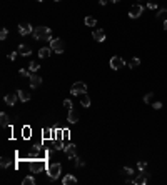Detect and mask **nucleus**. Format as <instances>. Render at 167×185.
Listing matches in <instances>:
<instances>
[{"label":"nucleus","instance_id":"aec40b11","mask_svg":"<svg viewBox=\"0 0 167 185\" xmlns=\"http://www.w3.org/2000/svg\"><path fill=\"white\" fill-rule=\"evenodd\" d=\"M0 123H2V127H7V125H9V115H7L5 112L0 113Z\"/></svg>","mask_w":167,"mask_h":185},{"label":"nucleus","instance_id":"c85d7f7f","mask_svg":"<svg viewBox=\"0 0 167 185\" xmlns=\"http://www.w3.org/2000/svg\"><path fill=\"white\" fill-rule=\"evenodd\" d=\"M7 35H9L7 28H2V32H0V38H2V40H5V38H7Z\"/></svg>","mask_w":167,"mask_h":185},{"label":"nucleus","instance_id":"b1692460","mask_svg":"<svg viewBox=\"0 0 167 185\" xmlns=\"http://www.w3.org/2000/svg\"><path fill=\"white\" fill-rule=\"evenodd\" d=\"M152 100H154V94H152V92L145 94V97H144V104H151Z\"/></svg>","mask_w":167,"mask_h":185},{"label":"nucleus","instance_id":"4be33fe9","mask_svg":"<svg viewBox=\"0 0 167 185\" xmlns=\"http://www.w3.org/2000/svg\"><path fill=\"white\" fill-rule=\"evenodd\" d=\"M24 185H35L37 182H35V179L32 175H28V177H25V179H24V182H22Z\"/></svg>","mask_w":167,"mask_h":185},{"label":"nucleus","instance_id":"1a4fd4ad","mask_svg":"<svg viewBox=\"0 0 167 185\" xmlns=\"http://www.w3.org/2000/svg\"><path fill=\"white\" fill-rule=\"evenodd\" d=\"M28 79H30V87H34V88H37L38 85L42 84V79H40V77H38L35 72H32L30 75H28Z\"/></svg>","mask_w":167,"mask_h":185},{"label":"nucleus","instance_id":"f3484780","mask_svg":"<svg viewBox=\"0 0 167 185\" xmlns=\"http://www.w3.org/2000/svg\"><path fill=\"white\" fill-rule=\"evenodd\" d=\"M80 104H82V107H85V109L90 107V97H89L87 94H82L80 95Z\"/></svg>","mask_w":167,"mask_h":185},{"label":"nucleus","instance_id":"4c0bfd02","mask_svg":"<svg viewBox=\"0 0 167 185\" xmlns=\"http://www.w3.org/2000/svg\"><path fill=\"white\" fill-rule=\"evenodd\" d=\"M28 132H30V129H28V127H25V129H24V137H28V135H30Z\"/></svg>","mask_w":167,"mask_h":185},{"label":"nucleus","instance_id":"393cba45","mask_svg":"<svg viewBox=\"0 0 167 185\" xmlns=\"http://www.w3.org/2000/svg\"><path fill=\"white\" fill-rule=\"evenodd\" d=\"M28 69H30V72H37V70L40 69V65H38L37 62H30V65H28Z\"/></svg>","mask_w":167,"mask_h":185},{"label":"nucleus","instance_id":"ea45409f","mask_svg":"<svg viewBox=\"0 0 167 185\" xmlns=\"http://www.w3.org/2000/svg\"><path fill=\"white\" fill-rule=\"evenodd\" d=\"M107 2H109V0H99V3H100V5H105Z\"/></svg>","mask_w":167,"mask_h":185},{"label":"nucleus","instance_id":"2f4dec72","mask_svg":"<svg viewBox=\"0 0 167 185\" xmlns=\"http://www.w3.org/2000/svg\"><path fill=\"white\" fill-rule=\"evenodd\" d=\"M20 75H22V77H28V75H30V72H28V70H25V69H20Z\"/></svg>","mask_w":167,"mask_h":185},{"label":"nucleus","instance_id":"7c9ffc66","mask_svg":"<svg viewBox=\"0 0 167 185\" xmlns=\"http://www.w3.org/2000/svg\"><path fill=\"white\" fill-rule=\"evenodd\" d=\"M9 163H10V160L3 157V158H2V169H7V167H9Z\"/></svg>","mask_w":167,"mask_h":185},{"label":"nucleus","instance_id":"39448f33","mask_svg":"<svg viewBox=\"0 0 167 185\" xmlns=\"http://www.w3.org/2000/svg\"><path fill=\"white\" fill-rule=\"evenodd\" d=\"M50 48H52L55 53H64V48H65V45H64V40H60V38H54V40L50 42Z\"/></svg>","mask_w":167,"mask_h":185},{"label":"nucleus","instance_id":"a19ab883","mask_svg":"<svg viewBox=\"0 0 167 185\" xmlns=\"http://www.w3.org/2000/svg\"><path fill=\"white\" fill-rule=\"evenodd\" d=\"M164 30H167V19H165V22H164Z\"/></svg>","mask_w":167,"mask_h":185},{"label":"nucleus","instance_id":"dca6fc26","mask_svg":"<svg viewBox=\"0 0 167 185\" xmlns=\"http://www.w3.org/2000/svg\"><path fill=\"white\" fill-rule=\"evenodd\" d=\"M17 94H19V98L22 102H28V100H30V94H28V92H25V90H17Z\"/></svg>","mask_w":167,"mask_h":185},{"label":"nucleus","instance_id":"79ce46f5","mask_svg":"<svg viewBox=\"0 0 167 185\" xmlns=\"http://www.w3.org/2000/svg\"><path fill=\"white\" fill-rule=\"evenodd\" d=\"M111 2H114V3H117V2H119V0H111Z\"/></svg>","mask_w":167,"mask_h":185},{"label":"nucleus","instance_id":"e433bc0d","mask_svg":"<svg viewBox=\"0 0 167 185\" xmlns=\"http://www.w3.org/2000/svg\"><path fill=\"white\" fill-rule=\"evenodd\" d=\"M55 148L57 150H60V148H65V147L62 145V142H55Z\"/></svg>","mask_w":167,"mask_h":185},{"label":"nucleus","instance_id":"c03bdc74","mask_svg":"<svg viewBox=\"0 0 167 185\" xmlns=\"http://www.w3.org/2000/svg\"><path fill=\"white\" fill-rule=\"evenodd\" d=\"M54 2H60V0H54Z\"/></svg>","mask_w":167,"mask_h":185},{"label":"nucleus","instance_id":"58836bf2","mask_svg":"<svg viewBox=\"0 0 167 185\" xmlns=\"http://www.w3.org/2000/svg\"><path fill=\"white\" fill-rule=\"evenodd\" d=\"M17 53H19V52H13V53H10V60H15V59H17Z\"/></svg>","mask_w":167,"mask_h":185},{"label":"nucleus","instance_id":"cd10ccee","mask_svg":"<svg viewBox=\"0 0 167 185\" xmlns=\"http://www.w3.org/2000/svg\"><path fill=\"white\" fill-rule=\"evenodd\" d=\"M145 167H147V163H145V162H142V160H140V162H137V169H139V170H145Z\"/></svg>","mask_w":167,"mask_h":185},{"label":"nucleus","instance_id":"9b49d317","mask_svg":"<svg viewBox=\"0 0 167 185\" xmlns=\"http://www.w3.org/2000/svg\"><path fill=\"white\" fill-rule=\"evenodd\" d=\"M92 37H94L95 42H104L105 40V32L100 30V28H97V30L92 32Z\"/></svg>","mask_w":167,"mask_h":185},{"label":"nucleus","instance_id":"20e7f679","mask_svg":"<svg viewBox=\"0 0 167 185\" xmlns=\"http://www.w3.org/2000/svg\"><path fill=\"white\" fill-rule=\"evenodd\" d=\"M142 13H144V7L139 5V3L132 5V7H130V10H129V17H130V19H139Z\"/></svg>","mask_w":167,"mask_h":185},{"label":"nucleus","instance_id":"473e14b6","mask_svg":"<svg viewBox=\"0 0 167 185\" xmlns=\"http://www.w3.org/2000/svg\"><path fill=\"white\" fill-rule=\"evenodd\" d=\"M147 7H149V9H152V10H154V9H157V3H155L154 0H151V2L147 3Z\"/></svg>","mask_w":167,"mask_h":185},{"label":"nucleus","instance_id":"2eb2a0df","mask_svg":"<svg viewBox=\"0 0 167 185\" xmlns=\"http://www.w3.org/2000/svg\"><path fill=\"white\" fill-rule=\"evenodd\" d=\"M62 183L64 185H74V183H77V179L74 175H65L62 179Z\"/></svg>","mask_w":167,"mask_h":185},{"label":"nucleus","instance_id":"a211bd4d","mask_svg":"<svg viewBox=\"0 0 167 185\" xmlns=\"http://www.w3.org/2000/svg\"><path fill=\"white\" fill-rule=\"evenodd\" d=\"M67 120H69V123H77L79 117H77V113L74 112V110H69V115H67Z\"/></svg>","mask_w":167,"mask_h":185},{"label":"nucleus","instance_id":"37998d69","mask_svg":"<svg viewBox=\"0 0 167 185\" xmlns=\"http://www.w3.org/2000/svg\"><path fill=\"white\" fill-rule=\"evenodd\" d=\"M37 2H44V0H37Z\"/></svg>","mask_w":167,"mask_h":185},{"label":"nucleus","instance_id":"72a5a7b5","mask_svg":"<svg viewBox=\"0 0 167 185\" xmlns=\"http://www.w3.org/2000/svg\"><path fill=\"white\" fill-rule=\"evenodd\" d=\"M152 107H154L155 110H159V109H162V102H154L152 104Z\"/></svg>","mask_w":167,"mask_h":185},{"label":"nucleus","instance_id":"7ed1b4c3","mask_svg":"<svg viewBox=\"0 0 167 185\" xmlns=\"http://www.w3.org/2000/svg\"><path fill=\"white\" fill-rule=\"evenodd\" d=\"M87 92V85L84 84V82H77V84H74L72 85V88H70V94L72 95H82V94H85Z\"/></svg>","mask_w":167,"mask_h":185},{"label":"nucleus","instance_id":"f257e3e1","mask_svg":"<svg viewBox=\"0 0 167 185\" xmlns=\"http://www.w3.org/2000/svg\"><path fill=\"white\" fill-rule=\"evenodd\" d=\"M32 35H34L35 40H50L52 32H50V28H49V27L40 25V27H34V32H32Z\"/></svg>","mask_w":167,"mask_h":185},{"label":"nucleus","instance_id":"0eeeda50","mask_svg":"<svg viewBox=\"0 0 167 185\" xmlns=\"http://www.w3.org/2000/svg\"><path fill=\"white\" fill-rule=\"evenodd\" d=\"M147 180H149V173L144 172V170H140V173L137 175V179L132 180V183H136V185H145V183H147Z\"/></svg>","mask_w":167,"mask_h":185},{"label":"nucleus","instance_id":"6ab92c4d","mask_svg":"<svg viewBox=\"0 0 167 185\" xmlns=\"http://www.w3.org/2000/svg\"><path fill=\"white\" fill-rule=\"evenodd\" d=\"M50 50L52 48H47V47L40 48V50H38V57H40V59H47V57L50 55Z\"/></svg>","mask_w":167,"mask_h":185},{"label":"nucleus","instance_id":"c9c22d12","mask_svg":"<svg viewBox=\"0 0 167 185\" xmlns=\"http://www.w3.org/2000/svg\"><path fill=\"white\" fill-rule=\"evenodd\" d=\"M75 160H77V162H75L77 167H84V160H80V158H77V157H75Z\"/></svg>","mask_w":167,"mask_h":185},{"label":"nucleus","instance_id":"a878e982","mask_svg":"<svg viewBox=\"0 0 167 185\" xmlns=\"http://www.w3.org/2000/svg\"><path fill=\"white\" fill-rule=\"evenodd\" d=\"M165 15H167V9H161L157 12V19H164Z\"/></svg>","mask_w":167,"mask_h":185},{"label":"nucleus","instance_id":"423d86ee","mask_svg":"<svg viewBox=\"0 0 167 185\" xmlns=\"http://www.w3.org/2000/svg\"><path fill=\"white\" fill-rule=\"evenodd\" d=\"M124 65H125V62H124L122 57H112L111 59V69L119 70V69H122Z\"/></svg>","mask_w":167,"mask_h":185},{"label":"nucleus","instance_id":"6e6552de","mask_svg":"<svg viewBox=\"0 0 167 185\" xmlns=\"http://www.w3.org/2000/svg\"><path fill=\"white\" fill-rule=\"evenodd\" d=\"M34 32V27L30 23H20L19 25V34L20 35H30Z\"/></svg>","mask_w":167,"mask_h":185},{"label":"nucleus","instance_id":"5701e85b","mask_svg":"<svg viewBox=\"0 0 167 185\" xmlns=\"http://www.w3.org/2000/svg\"><path fill=\"white\" fill-rule=\"evenodd\" d=\"M139 63H140V60L137 59V57H134V59L129 62V67L130 69H136V67H139Z\"/></svg>","mask_w":167,"mask_h":185},{"label":"nucleus","instance_id":"f8f14e48","mask_svg":"<svg viewBox=\"0 0 167 185\" xmlns=\"http://www.w3.org/2000/svg\"><path fill=\"white\" fill-rule=\"evenodd\" d=\"M44 169V162H42V160H38V162H34V160H32L30 162V170L32 172H38V170H42Z\"/></svg>","mask_w":167,"mask_h":185},{"label":"nucleus","instance_id":"4468645a","mask_svg":"<svg viewBox=\"0 0 167 185\" xmlns=\"http://www.w3.org/2000/svg\"><path fill=\"white\" fill-rule=\"evenodd\" d=\"M17 52H19L20 53V55H24V57H28V55H30V53H32V50H30V47H28V45H19V50H17Z\"/></svg>","mask_w":167,"mask_h":185},{"label":"nucleus","instance_id":"ddd939ff","mask_svg":"<svg viewBox=\"0 0 167 185\" xmlns=\"http://www.w3.org/2000/svg\"><path fill=\"white\" fill-rule=\"evenodd\" d=\"M17 98H19V94H9V95H5V102H7V105H13L17 102Z\"/></svg>","mask_w":167,"mask_h":185},{"label":"nucleus","instance_id":"bb28decb","mask_svg":"<svg viewBox=\"0 0 167 185\" xmlns=\"http://www.w3.org/2000/svg\"><path fill=\"white\" fill-rule=\"evenodd\" d=\"M64 107H65L67 110H72V102H70L69 98H65V100H64Z\"/></svg>","mask_w":167,"mask_h":185},{"label":"nucleus","instance_id":"c756f323","mask_svg":"<svg viewBox=\"0 0 167 185\" xmlns=\"http://www.w3.org/2000/svg\"><path fill=\"white\" fill-rule=\"evenodd\" d=\"M122 172L124 173H125V175H132V169H130V167H124V169H122Z\"/></svg>","mask_w":167,"mask_h":185},{"label":"nucleus","instance_id":"9d476101","mask_svg":"<svg viewBox=\"0 0 167 185\" xmlns=\"http://www.w3.org/2000/svg\"><path fill=\"white\" fill-rule=\"evenodd\" d=\"M64 150H65V155H67L69 158H75V157H77V147H75V145L70 144V145H67Z\"/></svg>","mask_w":167,"mask_h":185},{"label":"nucleus","instance_id":"f704fd0d","mask_svg":"<svg viewBox=\"0 0 167 185\" xmlns=\"http://www.w3.org/2000/svg\"><path fill=\"white\" fill-rule=\"evenodd\" d=\"M49 137H52V132L49 129H45L44 130V138H49Z\"/></svg>","mask_w":167,"mask_h":185},{"label":"nucleus","instance_id":"f03ea898","mask_svg":"<svg viewBox=\"0 0 167 185\" xmlns=\"http://www.w3.org/2000/svg\"><path fill=\"white\" fill-rule=\"evenodd\" d=\"M60 172H62L60 163H50L49 169H47V173H49V179H50V180H57V179H59Z\"/></svg>","mask_w":167,"mask_h":185},{"label":"nucleus","instance_id":"412c9836","mask_svg":"<svg viewBox=\"0 0 167 185\" xmlns=\"http://www.w3.org/2000/svg\"><path fill=\"white\" fill-rule=\"evenodd\" d=\"M85 25L87 27H95L97 25V20H95L94 17H85Z\"/></svg>","mask_w":167,"mask_h":185}]
</instances>
